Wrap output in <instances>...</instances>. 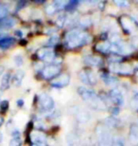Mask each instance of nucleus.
I'll return each instance as SVG.
<instances>
[{
    "mask_svg": "<svg viewBox=\"0 0 138 146\" xmlns=\"http://www.w3.org/2000/svg\"><path fill=\"white\" fill-rule=\"evenodd\" d=\"M21 145H22V141L19 137L13 138V139L10 142V146H21Z\"/></svg>",
    "mask_w": 138,
    "mask_h": 146,
    "instance_id": "30",
    "label": "nucleus"
},
{
    "mask_svg": "<svg viewBox=\"0 0 138 146\" xmlns=\"http://www.w3.org/2000/svg\"><path fill=\"white\" fill-rule=\"evenodd\" d=\"M58 40H59V37L57 36V35H55V36H52L50 39H49V41H48V44L50 46H54L56 43L58 42Z\"/></svg>",
    "mask_w": 138,
    "mask_h": 146,
    "instance_id": "40",
    "label": "nucleus"
},
{
    "mask_svg": "<svg viewBox=\"0 0 138 146\" xmlns=\"http://www.w3.org/2000/svg\"><path fill=\"white\" fill-rule=\"evenodd\" d=\"M8 8L6 7L5 5H2L0 4V21H1L2 19L6 18V15L8 14Z\"/></svg>",
    "mask_w": 138,
    "mask_h": 146,
    "instance_id": "26",
    "label": "nucleus"
},
{
    "mask_svg": "<svg viewBox=\"0 0 138 146\" xmlns=\"http://www.w3.org/2000/svg\"><path fill=\"white\" fill-rule=\"evenodd\" d=\"M65 16H60L59 18L57 19V24L59 27H63L64 23H65Z\"/></svg>",
    "mask_w": 138,
    "mask_h": 146,
    "instance_id": "34",
    "label": "nucleus"
},
{
    "mask_svg": "<svg viewBox=\"0 0 138 146\" xmlns=\"http://www.w3.org/2000/svg\"><path fill=\"white\" fill-rule=\"evenodd\" d=\"M114 3L116 5H117L118 7H127L129 6V2L128 1H114Z\"/></svg>",
    "mask_w": 138,
    "mask_h": 146,
    "instance_id": "39",
    "label": "nucleus"
},
{
    "mask_svg": "<svg viewBox=\"0 0 138 146\" xmlns=\"http://www.w3.org/2000/svg\"><path fill=\"white\" fill-rule=\"evenodd\" d=\"M11 81V73L10 72L5 73V74L2 76V79H1V84H0V89H1L2 91H5V90H7L9 87H10Z\"/></svg>",
    "mask_w": 138,
    "mask_h": 146,
    "instance_id": "19",
    "label": "nucleus"
},
{
    "mask_svg": "<svg viewBox=\"0 0 138 146\" xmlns=\"http://www.w3.org/2000/svg\"><path fill=\"white\" fill-rule=\"evenodd\" d=\"M3 71H4V68H3V66H0V76L2 75Z\"/></svg>",
    "mask_w": 138,
    "mask_h": 146,
    "instance_id": "44",
    "label": "nucleus"
},
{
    "mask_svg": "<svg viewBox=\"0 0 138 146\" xmlns=\"http://www.w3.org/2000/svg\"><path fill=\"white\" fill-rule=\"evenodd\" d=\"M14 43H15V39L13 37H4L0 39V48L7 49L11 48Z\"/></svg>",
    "mask_w": 138,
    "mask_h": 146,
    "instance_id": "20",
    "label": "nucleus"
},
{
    "mask_svg": "<svg viewBox=\"0 0 138 146\" xmlns=\"http://www.w3.org/2000/svg\"><path fill=\"white\" fill-rule=\"evenodd\" d=\"M109 99L113 104H114L117 106H120L124 104V97L122 93L118 89H113L109 93Z\"/></svg>",
    "mask_w": 138,
    "mask_h": 146,
    "instance_id": "10",
    "label": "nucleus"
},
{
    "mask_svg": "<svg viewBox=\"0 0 138 146\" xmlns=\"http://www.w3.org/2000/svg\"><path fill=\"white\" fill-rule=\"evenodd\" d=\"M96 135L98 137L99 142H112V136L110 129L104 123H98L96 127Z\"/></svg>",
    "mask_w": 138,
    "mask_h": 146,
    "instance_id": "3",
    "label": "nucleus"
},
{
    "mask_svg": "<svg viewBox=\"0 0 138 146\" xmlns=\"http://www.w3.org/2000/svg\"><path fill=\"white\" fill-rule=\"evenodd\" d=\"M98 146H111V143H107V142H99Z\"/></svg>",
    "mask_w": 138,
    "mask_h": 146,
    "instance_id": "41",
    "label": "nucleus"
},
{
    "mask_svg": "<svg viewBox=\"0 0 138 146\" xmlns=\"http://www.w3.org/2000/svg\"><path fill=\"white\" fill-rule=\"evenodd\" d=\"M129 141L133 145H138V124L133 123L129 130Z\"/></svg>",
    "mask_w": 138,
    "mask_h": 146,
    "instance_id": "11",
    "label": "nucleus"
},
{
    "mask_svg": "<svg viewBox=\"0 0 138 146\" xmlns=\"http://www.w3.org/2000/svg\"><path fill=\"white\" fill-rule=\"evenodd\" d=\"M66 141H67V143L69 145H75V144H77V142H78V136L73 135V134H69L66 138Z\"/></svg>",
    "mask_w": 138,
    "mask_h": 146,
    "instance_id": "24",
    "label": "nucleus"
},
{
    "mask_svg": "<svg viewBox=\"0 0 138 146\" xmlns=\"http://www.w3.org/2000/svg\"><path fill=\"white\" fill-rule=\"evenodd\" d=\"M16 104H18L19 106H24V104H25V103H24V101H23V100H18V101L16 102Z\"/></svg>",
    "mask_w": 138,
    "mask_h": 146,
    "instance_id": "42",
    "label": "nucleus"
},
{
    "mask_svg": "<svg viewBox=\"0 0 138 146\" xmlns=\"http://www.w3.org/2000/svg\"><path fill=\"white\" fill-rule=\"evenodd\" d=\"M3 141V136H2V133H0V142H2Z\"/></svg>",
    "mask_w": 138,
    "mask_h": 146,
    "instance_id": "45",
    "label": "nucleus"
},
{
    "mask_svg": "<svg viewBox=\"0 0 138 146\" xmlns=\"http://www.w3.org/2000/svg\"><path fill=\"white\" fill-rule=\"evenodd\" d=\"M121 25L127 33H131L134 30V24L128 16L121 17Z\"/></svg>",
    "mask_w": 138,
    "mask_h": 146,
    "instance_id": "17",
    "label": "nucleus"
},
{
    "mask_svg": "<svg viewBox=\"0 0 138 146\" xmlns=\"http://www.w3.org/2000/svg\"><path fill=\"white\" fill-rule=\"evenodd\" d=\"M100 77H101L102 80H103L104 83L107 84V86H116V84L119 83V80L116 77L108 74V73H102Z\"/></svg>",
    "mask_w": 138,
    "mask_h": 146,
    "instance_id": "13",
    "label": "nucleus"
},
{
    "mask_svg": "<svg viewBox=\"0 0 138 146\" xmlns=\"http://www.w3.org/2000/svg\"><path fill=\"white\" fill-rule=\"evenodd\" d=\"M111 146H125V143H124V141H123V139L121 137L116 136L112 139Z\"/></svg>",
    "mask_w": 138,
    "mask_h": 146,
    "instance_id": "22",
    "label": "nucleus"
},
{
    "mask_svg": "<svg viewBox=\"0 0 138 146\" xmlns=\"http://www.w3.org/2000/svg\"><path fill=\"white\" fill-rule=\"evenodd\" d=\"M40 109L43 111H50L54 108V101L50 96L46 93H42L38 99Z\"/></svg>",
    "mask_w": 138,
    "mask_h": 146,
    "instance_id": "4",
    "label": "nucleus"
},
{
    "mask_svg": "<svg viewBox=\"0 0 138 146\" xmlns=\"http://www.w3.org/2000/svg\"><path fill=\"white\" fill-rule=\"evenodd\" d=\"M13 61H14V64L17 66H21L23 65V57L21 55H16L15 57L13 58Z\"/></svg>",
    "mask_w": 138,
    "mask_h": 146,
    "instance_id": "33",
    "label": "nucleus"
},
{
    "mask_svg": "<svg viewBox=\"0 0 138 146\" xmlns=\"http://www.w3.org/2000/svg\"><path fill=\"white\" fill-rule=\"evenodd\" d=\"M77 4H78V1H69L67 3L65 8L67 10H72V9H74L76 6H77Z\"/></svg>",
    "mask_w": 138,
    "mask_h": 146,
    "instance_id": "37",
    "label": "nucleus"
},
{
    "mask_svg": "<svg viewBox=\"0 0 138 146\" xmlns=\"http://www.w3.org/2000/svg\"><path fill=\"white\" fill-rule=\"evenodd\" d=\"M90 40L91 36L89 34L79 30L69 31L65 34V41L67 43V46L71 48L86 45L90 42Z\"/></svg>",
    "mask_w": 138,
    "mask_h": 146,
    "instance_id": "2",
    "label": "nucleus"
},
{
    "mask_svg": "<svg viewBox=\"0 0 138 146\" xmlns=\"http://www.w3.org/2000/svg\"><path fill=\"white\" fill-rule=\"evenodd\" d=\"M78 93L81 99L84 102H86L92 108L96 110H104L106 108L105 103L94 90L88 88L86 86H80L78 87Z\"/></svg>",
    "mask_w": 138,
    "mask_h": 146,
    "instance_id": "1",
    "label": "nucleus"
},
{
    "mask_svg": "<svg viewBox=\"0 0 138 146\" xmlns=\"http://www.w3.org/2000/svg\"><path fill=\"white\" fill-rule=\"evenodd\" d=\"M25 77V72L23 70H17L14 75L11 77V84H13L14 86H20L22 84L23 79Z\"/></svg>",
    "mask_w": 138,
    "mask_h": 146,
    "instance_id": "14",
    "label": "nucleus"
},
{
    "mask_svg": "<svg viewBox=\"0 0 138 146\" xmlns=\"http://www.w3.org/2000/svg\"><path fill=\"white\" fill-rule=\"evenodd\" d=\"M80 23H81V26H83V27H86V26L90 25L91 21H90V18H88V17H85V18H83V19L81 20Z\"/></svg>",
    "mask_w": 138,
    "mask_h": 146,
    "instance_id": "35",
    "label": "nucleus"
},
{
    "mask_svg": "<svg viewBox=\"0 0 138 146\" xmlns=\"http://www.w3.org/2000/svg\"><path fill=\"white\" fill-rule=\"evenodd\" d=\"M86 72H87L89 84H96V82H98V79H96V76L95 73H94L92 70H86Z\"/></svg>",
    "mask_w": 138,
    "mask_h": 146,
    "instance_id": "23",
    "label": "nucleus"
},
{
    "mask_svg": "<svg viewBox=\"0 0 138 146\" xmlns=\"http://www.w3.org/2000/svg\"><path fill=\"white\" fill-rule=\"evenodd\" d=\"M76 117H77L78 121L81 122V123H86L91 119L90 114L83 109H79L77 112H76Z\"/></svg>",
    "mask_w": 138,
    "mask_h": 146,
    "instance_id": "15",
    "label": "nucleus"
},
{
    "mask_svg": "<svg viewBox=\"0 0 138 146\" xmlns=\"http://www.w3.org/2000/svg\"><path fill=\"white\" fill-rule=\"evenodd\" d=\"M104 124L106 126L111 129V128H118L120 125H121V122L118 119H116V117L114 116H111V117H108V118L105 119V122Z\"/></svg>",
    "mask_w": 138,
    "mask_h": 146,
    "instance_id": "16",
    "label": "nucleus"
},
{
    "mask_svg": "<svg viewBox=\"0 0 138 146\" xmlns=\"http://www.w3.org/2000/svg\"><path fill=\"white\" fill-rule=\"evenodd\" d=\"M111 48H112V45L109 42H103V43L98 44L96 46V49L98 51H100V52H103V53H106V52L111 51Z\"/></svg>",
    "mask_w": 138,
    "mask_h": 146,
    "instance_id": "21",
    "label": "nucleus"
},
{
    "mask_svg": "<svg viewBox=\"0 0 138 146\" xmlns=\"http://www.w3.org/2000/svg\"><path fill=\"white\" fill-rule=\"evenodd\" d=\"M70 83V76L66 73H63L58 77H55L51 81V86L56 88H63Z\"/></svg>",
    "mask_w": 138,
    "mask_h": 146,
    "instance_id": "7",
    "label": "nucleus"
},
{
    "mask_svg": "<svg viewBox=\"0 0 138 146\" xmlns=\"http://www.w3.org/2000/svg\"><path fill=\"white\" fill-rule=\"evenodd\" d=\"M110 113L112 114V116H116L119 114V108L118 106H113L112 108L110 109Z\"/></svg>",
    "mask_w": 138,
    "mask_h": 146,
    "instance_id": "38",
    "label": "nucleus"
},
{
    "mask_svg": "<svg viewBox=\"0 0 138 146\" xmlns=\"http://www.w3.org/2000/svg\"><path fill=\"white\" fill-rule=\"evenodd\" d=\"M109 60L111 61V64L112 63H119L120 61L122 60V57L121 56H119V55H117L116 53H113L110 56L109 58Z\"/></svg>",
    "mask_w": 138,
    "mask_h": 146,
    "instance_id": "31",
    "label": "nucleus"
},
{
    "mask_svg": "<svg viewBox=\"0 0 138 146\" xmlns=\"http://www.w3.org/2000/svg\"><path fill=\"white\" fill-rule=\"evenodd\" d=\"M61 69L60 66L57 65H49L46 66L43 69V76L45 79H51L53 77H56L59 73H60Z\"/></svg>",
    "mask_w": 138,
    "mask_h": 146,
    "instance_id": "9",
    "label": "nucleus"
},
{
    "mask_svg": "<svg viewBox=\"0 0 138 146\" xmlns=\"http://www.w3.org/2000/svg\"><path fill=\"white\" fill-rule=\"evenodd\" d=\"M109 68L112 72L114 73H119V74H123V75H128L133 73V66L129 64H125V63H112L110 64Z\"/></svg>",
    "mask_w": 138,
    "mask_h": 146,
    "instance_id": "5",
    "label": "nucleus"
},
{
    "mask_svg": "<svg viewBox=\"0 0 138 146\" xmlns=\"http://www.w3.org/2000/svg\"><path fill=\"white\" fill-rule=\"evenodd\" d=\"M83 62L89 66H98L101 64V58L98 56H95V55H88L85 56L83 59Z\"/></svg>",
    "mask_w": 138,
    "mask_h": 146,
    "instance_id": "18",
    "label": "nucleus"
},
{
    "mask_svg": "<svg viewBox=\"0 0 138 146\" xmlns=\"http://www.w3.org/2000/svg\"><path fill=\"white\" fill-rule=\"evenodd\" d=\"M57 11H58L57 8L55 7V5L53 4V3H51V4H49L46 7V13L48 14H53Z\"/></svg>",
    "mask_w": 138,
    "mask_h": 146,
    "instance_id": "27",
    "label": "nucleus"
},
{
    "mask_svg": "<svg viewBox=\"0 0 138 146\" xmlns=\"http://www.w3.org/2000/svg\"><path fill=\"white\" fill-rule=\"evenodd\" d=\"M131 46H133V48H138V36H134V37L131 38Z\"/></svg>",
    "mask_w": 138,
    "mask_h": 146,
    "instance_id": "36",
    "label": "nucleus"
},
{
    "mask_svg": "<svg viewBox=\"0 0 138 146\" xmlns=\"http://www.w3.org/2000/svg\"><path fill=\"white\" fill-rule=\"evenodd\" d=\"M131 104L134 109L138 110V93H135V95H134V97L133 98V100L131 101Z\"/></svg>",
    "mask_w": 138,
    "mask_h": 146,
    "instance_id": "32",
    "label": "nucleus"
},
{
    "mask_svg": "<svg viewBox=\"0 0 138 146\" xmlns=\"http://www.w3.org/2000/svg\"><path fill=\"white\" fill-rule=\"evenodd\" d=\"M30 139L32 144L36 146H48L46 135L40 131H33L30 135Z\"/></svg>",
    "mask_w": 138,
    "mask_h": 146,
    "instance_id": "8",
    "label": "nucleus"
},
{
    "mask_svg": "<svg viewBox=\"0 0 138 146\" xmlns=\"http://www.w3.org/2000/svg\"><path fill=\"white\" fill-rule=\"evenodd\" d=\"M79 77H80L81 81L83 82V84H89V82H88V76H87V72L86 70H81L79 73Z\"/></svg>",
    "mask_w": 138,
    "mask_h": 146,
    "instance_id": "25",
    "label": "nucleus"
},
{
    "mask_svg": "<svg viewBox=\"0 0 138 146\" xmlns=\"http://www.w3.org/2000/svg\"><path fill=\"white\" fill-rule=\"evenodd\" d=\"M3 124H4V118L0 116V127H1Z\"/></svg>",
    "mask_w": 138,
    "mask_h": 146,
    "instance_id": "43",
    "label": "nucleus"
},
{
    "mask_svg": "<svg viewBox=\"0 0 138 146\" xmlns=\"http://www.w3.org/2000/svg\"><path fill=\"white\" fill-rule=\"evenodd\" d=\"M9 106H10V104H9V101H2L1 104H0V110H1L2 113H6L7 110L9 109Z\"/></svg>",
    "mask_w": 138,
    "mask_h": 146,
    "instance_id": "29",
    "label": "nucleus"
},
{
    "mask_svg": "<svg viewBox=\"0 0 138 146\" xmlns=\"http://www.w3.org/2000/svg\"><path fill=\"white\" fill-rule=\"evenodd\" d=\"M16 24V20L13 17H6L0 21V31L1 30H9L11 29Z\"/></svg>",
    "mask_w": 138,
    "mask_h": 146,
    "instance_id": "12",
    "label": "nucleus"
},
{
    "mask_svg": "<svg viewBox=\"0 0 138 146\" xmlns=\"http://www.w3.org/2000/svg\"><path fill=\"white\" fill-rule=\"evenodd\" d=\"M37 56L39 59L45 61V62H48V63L52 62L55 58L54 51L50 46H44V48H41L39 50L37 51Z\"/></svg>",
    "mask_w": 138,
    "mask_h": 146,
    "instance_id": "6",
    "label": "nucleus"
},
{
    "mask_svg": "<svg viewBox=\"0 0 138 146\" xmlns=\"http://www.w3.org/2000/svg\"><path fill=\"white\" fill-rule=\"evenodd\" d=\"M67 3L68 2H65V1H61V0H57V1H54L53 4L55 5V7L57 8V10H61V9H63L66 7Z\"/></svg>",
    "mask_w": 138,
    "mask_h": 146,
    "instance_id": "28",
    "label": "nucleus"
}]
</instances>
